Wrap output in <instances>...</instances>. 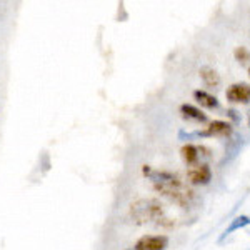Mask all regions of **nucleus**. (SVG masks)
Here are the masks:
<instances>
[{"mask_svg": "<svg viewBox=\"0 0 250 250\" xmlns=\"http://www.w3.org/2000/svg\"><path fill=\"white\" fill-rule=\"evenodd\" d=\"M144 175L154 182V188L160 195L167 197L170 202L180 205V207H188L193 200V190L185 185L177 175L165 170H152L150 167L145 165Z\"/></svg>", "mask_w": 250, "mask_h": 250, "instance_id": "f257e3e1", "label": "nucleus"}, {"mask_svg": "<svg viewBox=\"0 0 250 250\" xmlns=\"http://www.w3.org/2000/svg\"><path fill=\"white\" fill-rule=\"evenodd\" d=\"M164 205L157 199H140L130 205V217L137 224H150L164 220Z\"/></svg>", "mask_w": 250, "mask_h": 250, "instance_id": "f03ea898", "label": "nucleus"}, {"mask_svg": "<svg viewBox=\"0 0 250 250\" xmlns=\"http://www.w3.org/2000/svg\"><path fill=\"white\" fill-rule=\"evenodd\" d=\"M232 132V124L224 122V120H213L205 130L193 132L192 137H230Z\"/></svg>", "mask_w": 250, "mask_h": 250, "instance_id": "7ed1b4c3", "label": "nucleus"}, {"mask_svg": "<svg viewBox=\"0 0 250 250\" xmlns=\"http://www.w3.org/2000/svg\"><path fill=\"white\" fill-rule=\"evenodd\" d=\"M168 239L165 235H144L135 242L134 250H165Z\"/></svg>", "mask_w": 250, "mask_h": 250, "instance_id": "20e7f679", "label": "nucleus"}, {"mask_svg": "<svg viewBox=\"0 0 250 250\" xmlns=\"http://www.w3.org/2000/svg\"><path fill=\"white\" fill-rule=\"evenodd\" d=\"M227 100H230L233 104H249L250 102V85L245 82L240 83H232L225 92Z\"/></svg>", "mask_w": 250, "mask_h": 250, "instance_id": "39448f33", "label": "nucleus"}, {"mask_svg": "<svg viewBox=\"0 0 250 250\" xmlns=\"http://www.w3.org/2000/svg\"><path fill=\"white\" fill-rule=\"evenodd\" d=\"M187 179L193 185H207L212 180V170L207 164L193 165V167L188 168Z\"/></svg>", "mask_w": 250, "mask_h": 250, "instance_id": "423d86ee", "label": "nucleus"}, {"mask_svg": "<svg viewBox=\"0 0 250 250\" xmlns=\"http://www.w3.org/2000/svg\"><path fill=\"white\" fill-rule=\"evenodd\" d=\"M180 114H182L184 119L187 120H192V122H207V114H204L200 108L190 105V104H184V105H180Z\"/></svg>", "mask_w": 250, "mask_h": 250, "instance_id": "0eeeda50", "label": "nucleus"}, {"mask_svg": "<svg viewBox=\"0 0 250 250\" xmlns=\"http://www.w3.org/2000/svg\"><path fill=\"white\" fill-rule=\"evenodd\" d=\"M200 79L204 80V83L210 88H219L220 87V75L217 74L215 68L212 67H202L200 68Z\"/></svg>", "mask_w": 250, "mask_h": 250, "instance_id": "6e6552de", "label": "nucleus"}, {"mask_svg": "<svg viewBox=\"0 0 250 250\" xmlns=\"http://www.w3.org/2000/svg\"><path fill=\"white\" fill-rule=\"evenodd\" d=\"M242 145H244V137H242V135H237V137H233V139L229 140L227 148H225V159L222 160V164L230 162V160L235 159L237 154L240 152Z\"/></svg>", "mask_w": 250, "mask_h": 250, "instance_id": "1a4fd4ad", "label": "nucleus"}, {"mask_svg": "<svg viewBox=\"0 0 250 250\" xmlns=\"http://www.w3.org/2000/svg\"><path fill=\"white\" fill-rule=\"evenodd\" d=\"M247 225H250V217H249V215H239V217H235V219H233V220H230V224H229V227L225 229L224 233H222L220 240H224L225 237L230 235L232 232L240 230V229L247 227Z\"/></svg>", "mask_w": 250, "mask_h": 250, "instance_id": "9d476101", "label": "nucleus"}, {"mask_svg": "<svg viewBox=\"0 0 250 250\" xmlns=\"http://www.w3.org/2000/svg\"><path fill=\"white\" fill-rule=\"evenodd\" d=\"M193 99H195L197 102L205 108H217L219 107V100H217L213 95L207 94L205 90H195L193 92Z\"/></svg>", "mask_w": 250, "mask_h": 250, "instance_id": "9b49d317", "label": "nucleus"}, {"mask_svg": "<svg viewBox=\"0 0 250 250\" xmlns=\"http://www.w3.org/2000/svg\"><path fill=\"white\" fill-rule=\"evenodd\" d=\"M180 154H182L184 162L187 165H195L197 160H199L200 150H199V147H195V145L187 144V145H184V147L180 148Z\"/></svg>", "mask_w": 250, "mask_h": 250, "instance_id": "f8f14e48", "label": "nucleus"}, {"mask_svg": "<svg viewBox=\"0 0 250 250\" xmlns=\"http://www.w3.org/2000/svg\"><path fill=\"white\" fill-rule=\"evenodd\" d=\"M233 55H235V59L239 60L240 63H247L249 60H250V52H249V48H245V47H239V48H235V52H233Z\"/></svg>", "mask_w": 250, "mask_h": 250, "instance_id": "ddd939ff", "label": "nucleus"}, {"mask_svg": "<svg viewBox=\"0 0 250 250\" xmlns=\"http://www.w3.org/2000/svg\"><path fill=\"white\" fill-rule=\"evenodd\" d=\"M227 115L230 117V119L233 120V122H239V120H240V117L237 115V112L233 110V108H230V110H227Z\"/></svg>", "mask_w": 250, "mask_h": 250, "instance_id": "4468645a", "label": "nucleus"}, {"mask_svg": "<svg viewBox=\"0 0 250 250\" xmlns=\"http://www.w3.org/2000/svg\"><path fill=\"white\" fill-rule=\"evenodd\" d=\"M249 125H250V117H249Z\"/></svg>", "mask_w": 250, "mask_h": 250, "instance_id": "2eb2a0df", "label": "nucleus"}, {"mask_svg": "<svg viewBox=\"0 0 250 250\" xmlns=\"http://www.w3.org/2000/svg\"><path fill=\"white\" fill-rule=\"evenodd\" d=\"M249 74H250V68H249Z\"/></svg>", "mask_w": 250, "mask_h": 250, "instance_id": "dca6fc26", "label": "nucleus"}]
</instances>
